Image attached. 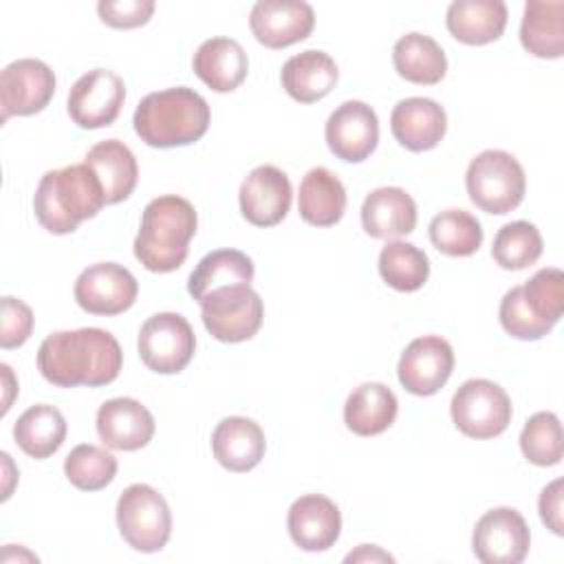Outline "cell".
<instances>
[{"mask_svg":"<svg viewBox=\"0 0 564 564\" xmlns=\"http://www.w3.org/2000/svg\"><path fill=\"white\" fill-rule=\"evenodd\" d=\"M297 209L302 220L313 227L339 223L346 212V189L341 181L326 167L308 170L300 183Z\"/></svg>","mask_w":564,"mask_h":564,"instance_id":"83f0119b","label":"cell"},{"mask_svg":"<svg viewBox=\"0 0 564 564\" xmlns=\"http://www.w3.org/2000/svg\"><path fill=\"white\" fill-rule=\"evenodd\" d=\"M454 370V350L447 339L438 335H423L412 339L399 359V381L416 397L436 394Z\"/></svg>","mask_w":564,"mask_h":564,"instance_id":"5bb4252c","label":"cell"},{"mask_svg":"<svg viewBox=\"0 0 564 564\" xmlns=\"http://www.w3.org/2000/svg\"><path fill=\"white\" fill-rule=\"evenodd\" d=\"M154 427L152 412L130 397L110 399L97 410V434L110 449H141L152 441Z\"/></svg>","mask_w":564,"mask_h":564,"instance_id":"ac0fdd59","label":"cell"},{"mask_svg":"<svg viewBox=\"0 0 564 564\" xmlns=\"http://www.w3.org/2000/svg\"><path fill=\"white\" fill-rule=\"evenodd\" d=\"M324 134L337 159L346 163H361L379 143V119L368 104L350 99L330 112Z\"/></svg>","mask_w":564,"mask_h":564,"instance_id":"9a60e30c","label":"cell"},{"mask_svg":"<svg viewBox=\"0 0 564 564\" xmlns=\"http://www.w3.org/2000/svg\"><path fill=\"white\" fill-rule=\"evenodd\" d=\"M97 13L112 29H134L145 24L154 13L152 0H101Z\"/></svg>","mask_w":564,"mask_h":564,"instance_id":"60d3db41","label":"cell"},{"mask_svg":"<svg viewBox=\"0 0 564 564\" xmlns=\"http://www.w3.org/2000/svg\"><path fill=\"white\" fill-rule=\"evenodd\" d=\"M291 540L304 551H326L341 533V513L337 505L322 494L297 498L286 516Z\"/></svg>","mask_w":564,"mask_h":564,"instance_id":"d6986e66","label":"cell"},{"mask_svg":"<svg viewBox=\"0 0 564 564\" xmlns=\"http://www.w3.org/2000/svg\"><path fill=\"white\" fill-rule=\"evenodd\" d=\"M104 205V187L86 163L48 170L33 196L37 223L57 236L73 234L82 220L97 216Z\"/></svg>","mask_w":564,"mask_h":564,"instance_id":"277c9868","label":"cell"},{"mask_svg":"<svg viewBox=\"0 0 564 564\" xmlns=\"http://www.w3.org/2000/svg\"><path fill=\"white\" fill-rule=\"evenodd\" d=\"M392 62L397 73L421 86L438 84L447 73V57L441 44L423 33H405L392 48Z\"/></svg>","mask_w":564,"mask_h":564,"instance_id":"f546056e","label":"cell"},{"mask_svg":"<svg viewBox=\"0 0 564 564\" xmlns=\"http://www.w3.org/2000/svg\"><path fill=\"white\" fill-rule=\"evenodd\" d=\"M522 46L542 59H555L564 53V2L529 0L520 24Z\"/></svg>","mask_w":564,"mask_h":564,"instance_id":"f1b7e54d","label":"cell"},{"mask_svg":"<svg viewBox=\"0 0 564 564\" xmlns=\"http://www.w3.org/2000/svg\"><path fill=\"white\" fill-rule=\"evenodd\" d=\"M346 562H394V557L375 544H361L357 551L346 555Z\"/></svg>","mask_w":564,"mask_h":564,"instance_id":"7bdbcfd3","label":"cell"},{"mask_svg":"<svg viewBox=\"0 0 564 564\" xmlns=\"http://www.w3.org/2000/svg\"><path fill=\"white\" fill-rule=\"evenodd\" d=\"M249 26L267 48H284L311 35L315 11L302 0H258L249 13Z\"/></svg>","mask_w":564,"mask_h":564,"instance_id":"2e32d148","label":"cell"},{"mask_svg":"<svg viewBox=\"0 0 564 564\" xmlns=\"http://www.w3.org/2000/svg\"><path fill=\"white\" fill-rule=\"evenodd\" d=\"M141 361L159 375L181 372L194 357L196 335L178 313H156L148 317L137 339Z\"/></svg>","mask_w":564,"mask_h":564,"instance_id":"9c48e42d","label":"cell"},{"mask_svg":"<svg viewBox=\"0 0 564 564\" xmlns=\"http://www.w3.org/2000/svg\"><path fill=\"white\" fill-rule=\"evenodd\" d=\"M75 302L93 315H119L128 311L139 293L134 275L117 262H97L75 280Z\"/></svg>","mask_w":564,"mask_h":564,"instance_id":"4fadbf2b","label":"cell"},{"mask_svg":"<svg viewBox=\"0 0 564 564\" xmlns=\"http://www.w3.org/2000/svg\"><path fill=\"white\" fill-rule=\"evenodd\" d=\"M291 198V181L275 165L253 167L238 192L240 212L247 218V223L256 227L278 225L289 214Z\"/></svg>","mask_w":564,"mask_h":564,"instance_id":"e0dca14e","label":"cell"},{"mask_svg":"<svg viewBox=\"0 0 564 564\" xmlns=\"http://www.w3.org/2000/svg\"><path fill=\"white\" fill-rule=\"evenodd\" d=\"M253 262L247 253L238 249H216L207 253L187 280L189 295L198 302L214 289L229 284H251Z\"/></svg>","mask_w":564,"mask_h":564,"instance_id":"1f68e13d","label":"cell"},{"mask_svg":"<svg viewBox=\"0 0 564 564\" xmlns=\"http://www.w3.org/2000/svg\"><path fill=\"white\" fill-rule=\"evenodd\" d=\"M500 324L502 328L516 337V339H524V341H535L542 339L546 333H551L553 326L540 322L524 304L522 300V291L520 286H513L505 293V297L500 300V311H498Z\"/></svg>","mask_w":564,"mask_h":564,"instance_id":"f35d334b","label":"cell"},{"mask_svg":"<svg viewBox=\"0 0 564 564\" xmlns=\"http://www.w3.org/2000/svg\"><path fill=\"white\" fill-rule=\"evenodd\" d=\"M209 106L194 88L176 86L145 95L132 117L134 132L152 148H176L198 141L209 128Z\"/></svg>","mask_w":564,"mask_h":564,"instance_id":"3957f363","label":"cell"},{"mask_svg":"<svg viewBox=\"0 0 564 564\" xmlns=\"http://www.w3.org/2000/svg\"><path fill=\"white\" fill-rule=\"evenodd\" d=\"M123 366L119 341L104 328L57 330L37 348V370L57 388L108 386Z\"/></svg>","mask_w":564,"mask_h":564,"instance_id":"6da1fadb","label":"cell"},{"mask_svg":"<svg viewBox=\"0 0 564 564\" xmlns=\"http://www.w3.org/2000/svg\"><path fill=\"white\" fill-rule=\"evenodd\" d=\"M542 236L529 220H513L498 229L491 245L494 260L507 271H520L538 262L542 256Z\"/></svg>","mask_w":564,"mask_h":564,"instance_id":"e575fe53","label":"cell"},{"mask_svg":"<svg viewBox=\"0 0 564 564\" xmlns=\"http://www.w3.org/2000/svg\"><path fill=\"white\" fill-rule=\"evenodd\" d=\"M117 527L134 551L156 553L172 535V511L154 487L134 482L117 500Z\"/></svg>","mask_w":564,"mask_h":564,"instance_id":"8992f818","label":"cell"},{"mask_svg":"<svg viewBox=\"0 0 564 564\" xmlns=\"http://www.w3.org/2000/svg\"><path fill=\"white\" fill-rule=\"evenodd\" d=\"M194 73L216 93L236 90L249 70V59L240 42L231 37H209L205 40L192 59Z\"/></svg>","mask_w":564,"mask_h":564,"instance_id":"cb8c5ba5","label":"cell"},{"mask_svg":"<svg viewBox=\"0 0 564 564\" xmlns=\"http://www.w3.org/2000/svg\"><path fill=\"white\" fill-rule=\"evenodd\" d=\"M55 95V75L48 64L22 57L7 64L0 73L2 123L9 117H31L48 106Z\"/></svg>","mask_w":564,"mask_h":564,"instance_id":"7c38bea8","label":"cell"},{"mask_svg":"<svg viewBox=\"0 0 564 564\" xmlns=\"http://www.w3.org/2000/svg\"><path fill=\"white\" fill-rule=\"evenodd\" d=\"M394 392L377 381L357 386L344 405V423L357 436H377L386 432L397 419Z\"/></svg>","mask_w":564,"mask_h":564,"instance_id":"4316f807","label":"cell"},{"mask_svg":"<svg viewBox=\"0 0 564 564\" xmlns=\"http://www.w3.org/2000/svg\"><path fill=\"white\" fill-rule=\"evenodd\" d=\"M562 494H564V480L555 478L553 482H549L538 500V509H540V518L546 524V529H551L555 535L564 533V518H562Z\"/></svg>","mask_w":564,"mask_h":564,"instance_id":"b9f144b4","label":"cell"},{"mask_svg":"<svg viewBox=\"0 0 564 564\" xmlns=\"http://www.w3.org/2000/svg\"><path fill=\"white\" fill-rule=\"evenodd\" d=\"M198 304L205 328L218 341H247L262 326L264 304L251 284H229L214 289L203 295Z\"/></svg>","mask_w":564,"mask_h":564,"instance_id":"52a82bcc","label":"cell"},{"mask_svg":"<svg viewBox=\"0 0 564 564\" xmlns=\"http://www.w3.org/2000/svg\"><path fill=\"white\" fill-rule=\"evenodd\" d=\"M379 273L383 282L397 291H419L430 278V260L425 251L412 242H388L379 253Z\"/></svg>","mask_w":564,"mask_h":564,"instance_id":"d6a6232c","label":"cell"},{"mask_svg":"<svg viewBox=\"0 0 564 564\" xmlns=\"http://www.w3.org/2000/svg\"><path fill=\"white\" fill-rule=\"evenodd\" d=\"M390 128L403 148L425 152L436 148L445 137L447 115L434 99L408 97L392 108Z\"/></svg>","mask_w":564,"mask_h":564,"instance_id":"ffe728a7","label":"cell"},{"mask_svg":"<svg viewBox=\"0 0 564 564\" xmlns=\"http://www.w3.org/2000/svg\"><path fill=\"white\" fill-rule=\"evenodd\" d=\"M196 225L198 216L187 198L176 194L152 198L143 209L134 238L137 260L152 273L176 271L189 253Z\"/></svg>","mask_w":564,"mask_h":564,"instance_id":"7a4b0ae2","label":"cell"},{"mask_svg":"<svg viewBox=\"0 0 564 564\" xmlns=\"http://www.w3.org/2000/svg\"><path fill=\"white\" fill-rule=\"evenodd\" d=\"M430 240L441 253L465 258L480 249L482 227L478 218L465 209H445L432 218Z\"/></svg>","mask_w":564,"mask_h":564,"instance_id":"836d02e7","label":"cell"},{"mask_svg":"<svg viewBox=\"0 0 564 564\" xmlns=\"http://www.w3.org/2000/svg\"><path fill=\"white\" fill-rule=\"evenodd\" d=\"M531 533L520 511L496 507L485 511L471 533L474 555L482 564H518L527 557Z\"/></svg>","mask_w":564,"mask_h":564,"instance_id":"30bf717a","label":"cell"},{"mask_svg":"<svg viewBox=\"0 0 564 564\" xmlns=\"http://www.w3.org/2000/svg\"><path fill=\"white\" fill-rule=\"evenodd\" d=\"M522 300L527 308L544 324L555 326L564 308V273L555 267L540 269L522 286Z\"/></svg>","mask_w":564,"mask_h":564,"instance_id":"74e56055","label":"cell"},{"mask_svg":"<svg viewBox=\"0 0 564 564\" xmlns=\"http://www.w3.org/2000/svg\"><path fill=\"white\" fill-rule=\"evenodd\" d=\"M507 4L502 0H456L447 7V31L463 44L480 46L496 42L507 26Z\"/></svg>","mask_w":564,"mask_h":564,"instance_id":"603a6c76","label":"cell"},{"mask_svg":"<svg viewBox=\"0 0 564 564\" xmlns=\"http://www.w3.org/2000/svg\"><path fill=\"white\" fill-rule=\"evenodd\" d=\"M262 427L247 416H227L212 432L214 458L229 471L245 474L264 458Z\"/></svg>","mask_w":564,"mask_h":564,"instance_id":"44dd1931","label":"cell"},{"mask_svg":"<svg viewBox=\"0 0 564 564\" xmlns=\"http://www.w3.org/2000/svg\"><path fill=\"white\" fill-rule=\"evenodd\" d=\"M33 330V311L18 297H2V326H0V346L4 350L22 346Z\"/></svg>","mask_w":564,"mask_h":564,"instance_id":"ab89813d","label":"cell"},{"mask_svg":"<svg viewBox=\"0 0 564 564\" xmlns=\"http://www.w3.org/2000/svg\"><path fill=\"white\" fill-rule=\"evenodd\" d=\"M123 99V79L108 68H93L70 86L66 110L79 128L97 130L119 117Z\"/></svg>","mask_w":564,"mask_h":564,"instance_id":"8fae6325","label":"cell"},{"mask_svg":"<svg viewBox=\"0 0 564 564\" xmlns=\"http://www.w3.org/2000/svg\"><path fill=\"white\" fill-rule=\"evenodd\" d=\"M520 449L524 458L538 467H551L562 460L564 441L562 425L553 412H535L520 432Z\"/></svg>","mask_w":564,"mask_h":564,"instance_id":"8d00e7d4","label":"cell"},{"mask_svg":"<svg viewBox=\"0 0 564 564\" xmlns=\"http://www.w3.org/2000/svg\"><path fill=\"white\" fill-rule=\"evenodd\" d=\"M0 370H2V375H4V388H7V397H4L2 414H7V412H9V408H11V401H9V390H11V383H13V375H11V368H9L7 364H2V366H0Z\"/></svg>","mask_w":564,"mask_h":564,"instance_id":"ee69618b","label":"cell"},{"mask_svg":"<svg viewBox=\"0 0 564 564\" xmlns=\"http://www.w3.org/2000/svg\"><path fill=\"white\" fill-rule=\"evenodd\" d=\"M84 163L95 172L104 187L106 205H115L126 200L139 178V167L132 150L119 139H106L95 143L88 152Z\"/></svg>","mask_w":564,"mask_h":564,"instance_id":"484cf974","label":"cell"},{"mask_svg":"<svg viewBox=\"0 0 564 564\" xmlns=\"http://www.w3.org/2000/svg\"><path fill=\"white\" fill-rule=\"evenodd\" d=\"M68 482L82 491H99L117 476V458L104 447L82 443L64 460Z\"/></svg>","mask_w":564,"mask_h":564,"instance_id":"d590c367","label":"cell"},{"mask_svg":"<svg viewBox=\"0 0 564 564\" xmlns=\"http://www.w3.org/2000/svg\"><path fill=\"white\" fill-rule=\"evenodd\" d=\"M339 70L335 59L324 51H302L289 57L282 66V88L300 104L324 99L337 84Z\"/></svg>","mask_w":564,"mask_h":564,"instance_id":"d4e9b609","label":"cell"},{"mask_svg":"<svg viewBox=\"0 0 564 564\" xmlns=\"http://www.w3.org/2000/svg\"><path fill=\"white\" fill-rule=\"evenodd\" d=\"M13 438L26 456L37 460L48 458L66 438V419L55 405H31L15 421Z\"/></svg>","mask_w":564,"mask_h":564,"instance_id":"4dcf8cb0","label":"cell"},{"mask_svg":"<svg viewBox=\"0 0 564 564\" xmlns=\"http://www.w3.org/2000/svg\"><path fill=\"white\" fill-rule=\"evenodd\" d=\"M452 421L469 438L500 436L511 423L509 394L489 379H467L452 397Z\"/></svg>","mask_w":564,"mask_h":564,"instance_id":"ba28073f","label":"cell"},{"mask_svg":"<svg viewBox=\"0 0 564 564\" xmlns=\"http://www.w3.org/2000/svg\"><path fill=\"white\" fill-rule=\"evenodd\" d=\"M465 185L476 207L502 216L522 203L527 176L513 154L505 150H485L471 159Z\"/></svg>","mask_w":564,"mask_h":564,"instance_id":"5b68a950","label":"cell"},{"mask_svg":"<svg viewBox=\"0 0 564 564\" xmlns=\"http://www.w3.org/2000/svg\"><path fill=\"white\" fill-rule=\"evenodd\" d=\"M361 225L370 238L390 240L416 227V203L401 187L372 189L361 205Z\"/></svg>","mask_w":564,"mask_h":564,"instance_id":"7402d4cb","label":"cell"}]
</instances>
